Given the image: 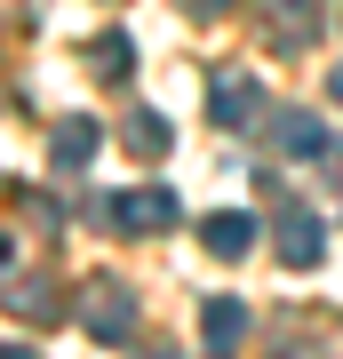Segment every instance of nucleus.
<instances>
[{
  "label": "nucleus",
  "instance_id": "obj_5",
  "mask_svg": "<svg viewBox=\"0 0 343 359\" xmlns=\"http://www.w3.org/2000/svg\"><path fill=\"white\" fill-rule=\"evenodd\" d=\"M200 327H208V351H216V359H231V351L248 344V304H240V295H208Z\"/></svg>",
  "mask_w": 343,
  "mask_h": 359
},
{
  "label": "nucleus",
  "instance_id": "obj_14",
  "mask_svg": "<svg viewBox=\"0 0 343 359\" xmlns=\"http://www.w3.org/2000/svg\"><path fill=\"white\" fill-rule=\"evenodd\" d=\"M0 271H8V231H0Z\"/></svg>",
  "mask_w": 343,
  "mask_h": 359
},
{
  "label": "nucleus",
  "instance_id": "obj_4",
  "mask_svg": "<svg viewBox=\"0 0 343 359\" xmlns=\"http://www.w3.org/2000/svg\"><path fill=\"white\" fill-rule=\"evenodd\" d=\"M208 112H216L224 120V128H240V120H255V112H264V96H255V80L248 72H216V80H208Z\"/></svg>",
  "mask_w": 343,
  "mask_h": 359
},
{
  "label": "nucleus",
  "instance_id": "obj_11",
  "mask_svg": "<svg viewBox=\"0 0 343 359\" xmlns=\"http://www.w3.org/2000/svg\"><path fill=\"white\" fill-rule=\"evenodd\" d=\"M120 144H128L136 160H160V152H168V120H160V112H136V120L120 128Z\"/></svg>",
  "mask_w": 343,
  "mask_h": 359
},
{
  "label": "nucleus",
  "instance_id": "obj_13",
  "mask_svg": "<svg viewBox=\"0 0 343 359\" xmlns=\"http://www.w3.org/2000/svg\"><path fill=\"white\" fill-rule=\"evenodd\" d=\"M0 359H32V351H25V344H8V351H0Z\"/></svg>",
  "mask_w": 343,
  "mask_h": 359
},
{
  "label": "nucleus",
  "instance_id": "obj_6",
  "mask_svg": "<svg viewBox=\"0 0 343 359\" xmlns=\"http://www.w3.org/2000/svg\"><path fill=\"white\" fill-rule=\"evenodd\" d=\"M271 144H280L288 160H319V152H328V128H319L311 112H295V104H288V112H271Z\"/></svg>",
  "mask_w": 343,
  "mask_h": 359
},
{
  "label": "nucleus",
  "instance_id": "obj_12",
  "mask_svg": "<svg viewBox=\"0 0 343 359\" xmlns=\"http://www.w3.org/2000/svg\"><path fill=\"white\" fill-rule=\"evenodd\" d=\"M136 359H184V351H176V344H144Z\"/></svg>",
  "mask_w": 343,
  "mask_h": 359
},
{
  "label": "nucleus",
  "instance_id": "obj_2",
  "mask_svg": "<svg viewBox=\"0 0 343 359\" xmlns=\"http://www.w3.org/2000/svg\"><path fill=\"white\" fill-rule=\"evenodd\" d=\"M80 320H88L96 344H128V335H136V295L112 287V280H88V295H80Z\"/></svg>",
  "mask_w": 343,
  "mask_h": 359
},
{
  "label": "nucleus",
  "instance_id": "obj_3",
  "mask_svg": "<svg viewBox=\"0 0 343 359\" xmlns=\"http://www.w3.org/2000/svg\"><path fill=\"white\" fill-rule=\"evenodd\" d=\"M280 256H288L295 271H311L319 256H328V231H319V216H311L304 200H288V208H280Z\"/></svg>",
  "mask_w": 343,
  "mask_h": 359
},
{
  "label": "nucleus",
  "instance_id": "obj_15",
  "mask_svg": "<svg viewBox=\"0 0 343 359\" xmlns=\"http://www.w3.org/2000/svg\"><path fill=\"white\" fill-rule=\"evenodd\" d=\"M335 104H343V72H335Z\"/></svg>",
  "mask_w": 343,
  "mask_h": 359
},
{
  "label": "nucleus",
  "instance_id": "obj_9",
  "mask_svg": "<svg viewBox=\"0 0 343 359\" xmlns=\"http://www.w3.org/2000/svg\"><path fill=\"white\" fill-rule=\"evenodd\" d=\"M56 168H88L96 160V120H56Z\"/></svg>",
  "mask_w": 343,
  "mask_h": 359
},
{
  "label": "nucleus",
  "instance_id": "obj_10",
  "mask_svg": "<svg viewBox=\"0 0 343 359\" xmlns=\"http://www.w3.org/2000/svg\"><path fill=\"white\" fill-rule=\"evenodd\" d=\"M56 304H64V295L48 280H16L8 287V311H16V320H56Z\"/></svg>",
  "mask_w": 343,
  "mask_h": 359
},
{
  "label": "nucleus",
  "instance_id": "obj_7",
  "mask_svg": "<svg viewBox=\"0 0 343 359\" xmlns=\"http://www.w3.org/2000/svg\"><path fill=\"white\" fill-rule=\"evenodd\" d=\"M264 8H271L280 48H311V40H319V0H264Z\"/></svg>",
  "mask_w": 343,
  "mask_h": 359
},
{
  "label": "nucleus",
  "instance_id": "obj_1",
  "mask_svg": "<svg viewBox=\"0 0 343 359\" xmlns=\"http://www.w3.org/2000/svg\"><path fill=\"white\" fill-rule=\"evenodd\" d=\"M96 216L112 224V231H128V240H152V231L176 224V192H160V184H136V192H112Z\"/></svg>",
  "mask_w": 343,
  "mask_h": 359
},
{
  "label": "nucleus",
  "instance_id": "obj_8",
  "mask_svg": "<svg viewBox=\"0 0 343 359\" xmlns=\"http://www.w3.org/2000/svg\"><path fill=\"white\" fill-rule=\"evenodd\" d=\"M200 240H208V256H248V248H255V216L224 208V216H208V224H200Z\"/></svg>",
  "mask_w": 343,
  "mask_h": 359
}]
</instances>
